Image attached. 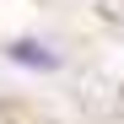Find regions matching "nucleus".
Returning a JSON list of instances; mask_svg holds the SVG:
<instances>
[{
	"label": "nucleus",
	"mask_w": 124,
	"mask_h": 124,
	"mask_svg": "<svg viewBox=\"0 0 124 124\" xmlns=\"http://www.w3.org/2000/svg\"><path fill=\"white\" fill-rule=\"evenodd\" d=\"M6 59L16 70H32V76H54L65 59H59V49L54 43H43V38H11L6 43Z\"/></svg>",
	"instance_id": "obj_1"
}]
</instances>
